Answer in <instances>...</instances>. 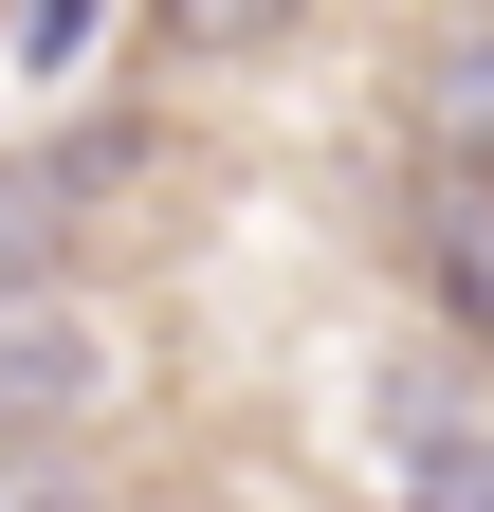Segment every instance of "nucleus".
Instances as JSON below:
<instances>
[{"mask_svg": "<svg viewBox=\"0 0 494 512\" xmlns=\"http://www.w3.org/2000/svg\"><path fill=\"white\" fill-rule=\"evenodd\" d=\"M92 330H74V311H55V293H19V311H0V458H55V439H74L92 421Z\"/></svg>", "mask_w": 494, "mask_h": 512, "instance_id": "f257e3e1", "label": "nucleus"}, {"mask_svg": "<svg viewBox=\"0 0 494 512\" xmlns=\"http://www.w3.org/2000/svg\"><path fill=\"white\" fill-rule=\"evenodd\" d=\"M110 165H129L110 128H74V147H19V165H0V311H19V293L55 275V238H74V220L110 202Z\"/></svg>", "mask_w": 494, "mask_h": 512, "instance_id": "f03ea898", "label": "nucleus"}, {"mask_svg": "<svg viewBox=\"0 0 494 512\" xmlns=\"http://www.w3.org/2000/svg\"><path fill=\"white\" fill-rule=\"evenodd\" d=\"M421 256H440L458 348H494V165H440V183H421Z\"/></svg>", "mask_w": 494, "mask_h": 512, "instance_id": "7ed1b4c3", "label": "nucleus"}, {"mask_svg": "<svg viewBox=\"0 0 494 512\" xmlns=\"http://www.w3.org/2000/svg\"><path fill=\"white\" fill-rule=\"evenodd\" d=\"M440 165H494V19H440Z\"/></svg>", "mask_w": 494, "mask_h": 512, "instance_id": "20e7f679", "label": "nucleus"}, {"mask_svg": "<svg viewBox=\"0 0 494 512\" xmlns=\"http://www.w3.org/2000/svg\"><path fill=\"white\" fill-rule=\"evenodd\" d=\"M165 19H183V37H202V55H257V37L293 19V0H165Z\"/></svg>", "mask_w": 494, "mask_h": 512, "instance_id": "39448f33", "label": "nucleus"}, {"mask_svg": "<svg viewBox=\"0 0 494 512\" xmlns=\"http://www.w3.org/2000/svg\"><path fill=\"white\" fill-rule=\"evenodd\" d=\"M421 512H494V421L458 439V458H421Z\"/></svg>", "mask_w": 494, "mask_h": 512, "instance_id": "423d86ee", "label": "nucleus"}, {"mask_svg": "<svg viewBox=\"0 0 494 512\" xmlns=\"http://www.w3.org/2000/svg\"><path fill=\"white\" fill-rule=\"evenodd\" d=\"M19 55H37V74H55V55H92V0H37V19H19Z\"/></svg>", "mask_w": 494, "mask_h": 512, "instance_id": "0eeeda50", "label": "nucleus"}, {"mask_svg": "<svg viewBox=\"0 0 494 512\" xmlns=\"http://www.w3.org/2000/svg\"><path fill=\"white\" fill-rule=\"evenodd\" d=\"M440 19H494V0H440Z\"/></svg>", "mask_w": 494, "mask_h": 512, "instance_id": "6e6552de", "label": "nucleus"}]
</instances>
